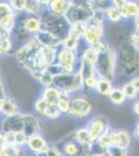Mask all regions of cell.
<instances>
[{
    "mask_svg": "<svg viewBox=\"0 0 139 156\" xmlns=\"http://www.w3.org/2000/svg\"><path fill=\"white\" fill-rule=\"evenodd\" d=\"M93 48L99 51L98 59L95 64L96 71L99 78H104L112 81L115 75V69L117 66V56L116 53L105 43H98L93 45Z\"/></svg>",
    "mask_w": 139,
    "mask_h": 156,
    "instance_id": "6da1fadb",
    "label": "cell"
},
{
    "mask_svg": "<svg viewBox=\"0 0 139 156\" xmlns=\"http://www.w3.org/2000/svg\"><path fill=\"white\" fill-rule=\"evenodd\" d=\"M139 52L130 42H125L118 48L116 53L117 66L122 74L132 76L139 69Z\"/></svg>",
    "mask_w": 139,
    "mask_h": 156,
    "instance_id": "7a4b0ae2",
    "label": "cell"
},
{
    "mask_svg": "<svg viewBox=\"0 0 139 156\" xmlns=\"http://www.w3.org/2000/svg\"><path fill=\"white\" fill-rule=\"evenodd\" d=\"M42 20V29L50 31L54 36L59 37L62 42L69 36L71 25L67 21L65 17L57 16L52 12H44L41 16Z\"/></svg>",
    "mask_w": 139,
    "mask_h": 156,
    "instance_id": "3957f363",
    "label": "cell"
},
{
    "mask_svg": "<svg viewBox=\"0 0 139 156\" xmlns=\"http://www.w3.org/2000/svg\"><path fill=\"white\" fill-rule=\"evenodd\" d=\"M52 87H56L61 93H72L79 92L84 87V82L81 73L79 71L74 73H65V74L54 76Z\"/></svg>",
    "mask_w": 139,
    "mask_h": 156,
    "instance_id": "277c9868",
    "label": "cell"
},
{
    "mask_svg": "<svg viewBox=\"0 0 139 156\" xmlns=\"http://www.w3.org/2000/svg\"><path fill=\"white\" fill-rule=\"evenodd\" d=\"M93 11H95V5H92V4L80 5V4L71 3L69 11L67 12L64 17L71 25L85 23L92 16Z\"/></svg>",
    "mask_w": 139,
    "mask_h": 156,
    "instance_id": "5b68a950",
    "label": "cell"
},
{
    "mask_svg": "<svg viewBox=\"0 0 139 156\" xmlns=\"http://www.w3.org/2000/svg\"><path fill=\"white\" fill-rule=\"evenodd\" d=\"M92 112V103L87 97L77 95L72 97L71 107L69 110L70 117L73 118H85Z\"/></svg>",
    "mask_w": 139,
    "mask_h": 156,
    "instance_id": "8992f818",
    "label": "cell"
},
{
    "mask_svg": "<svg viewBox=\"0 0 139 156\" xmlns=\"http://www.w3.org/2000/svg\"><path fill=\"white\" fill-rule=\"evenodd\" d=\"M41 46L42 45L40 44L39 41L35 37L31 39L26 45H24L22 48L19 49V51L17 53L18 62L22 67L26 68L29 71L30 68H31V64H32V60H33L34 55Z\"/></svg>",
    "mask_w": 139,
    "mask_h": 156,
    "instance_id": "52a82bcc",
    "label": "cell"
},
{
    "mask_svg": "<svg viewBox=\"0 0 139 156\" xmlns=\"http://www.w3.org/2000/svg\"><path fill=\"white\" fill-rule=\"evenodd\" d=\"M78 60L77 54L74 50L68 49L62 47L57 51V59L56 62L61 65L65 73H74L76 62Z\"/></svg>",
    "mask_w": 139,
    "mask_h": 156,
    "instance_id": "ba28073f",
    "label": "cell"
},
{
    "mask_svg": "<svg viewBox=\"0 0 139 156\" xmlns=\"http://www.w3.org/2000/svg\"><path fill=\"white\" fill-rule=\"evenodd\" d=\"M86 128L89 132L92 140L95 142V140H99V138L109 129V126H108L107 119L100 115V117H96L90 120Z\"/></svg>",
    "mask_w": 139,
    "mask_h": 156,
    "instance_id": "9c48e42d",
    "label": "cell"
},
{
    "mask_svg": "<svg viewBox=\"0 0 139 156\" xmlns=\"http://www.w3.org/2000/svg\"><path fill=\"white\" fill-rule=\"evenodd\" d=\"M15 9H12L11 3L1 2L0 3V15H1V29H5L12 31L15 25H16V15Z\"/></svg>",
    "mask_w": 139,
    "mask_h": 156,
    "instance_id": "30bf717a",
    "label": "cell"
},
{
    "mask_svg": "<svg viewBox=\"0 0 139 156\" xmlns=\"http://www.w3.org/2000/svg\"><path fill=\"white\" fill-rule=\"evenodd\" d=\"M25 115L18 112L16 115L4 117L2 121V132H20L24 130Z\"/></svg>",
    "mask_w": 139,
    "mask_h": 156,
    "instance_id": "8fae6325",
    "label": "cell"
},
{
    "mask_svg": "<svg viewBox=\"0 0 139 156\" xmlns=\"http://www.w3.org/2000/svg\"><path fill=\"white\" fill-rule=\"evenodd\" d=\"M34 37L39 41V43L42 46L45 47H49V48L58 50L60 46H64V42L59 37H57L50 31H47V30L44 29H41L37 34H35Z\"/></svg>",
    "mask_w": 139,
    "mask_h": 156,
    "instance_id": "7c38bea8",
    "label": "cell"
},
{
    "mask_svg": "<svg viewBox=\"0 0 139 156\" xmlns=\"http://www.w3.org/2000/svg\"><path fill=\"white\" fill-rule=\"evenodd\" d=\"M60 152L64 156H86V147L79 144L73 135L71 140H68L62 145Z\"/></svg>",
    "mask_w": 139,
    "mask_h": 156,
    "instance_id": "4fadbf2b",
    "label": "cell"
},
{
    "mask_svg": "<svg viewBox=\"0 0 139 156\" xmlns=\"http://www.w3.org/2000/svg\"><path fill=\"white\" fill-rule=\"evenodd\" d=\"M26 146L28 147V149L31 151V152H33V154L40 153V152H46L50 148L46 138L43 137L40 133L29 136Z\"/></svg>",
    "mask_w": 139,
    "mask_h": 156,
    "instance_id": "5bb4252c",
    "label": "cell"
},
{
    "mask_svg": "<svg viewBox=\"0 0 139 156\" xmlns=\"http://www.w3.org/2000/svg\"><path fill=\"white\" fill-rule=\"evenodd\" d=\"M24 133L27 136L37 134L41 131V123L33 115H25L24 117Z\"/></svg>",
    "mask_w": 139,
    "mask_h": 156,
    "instance_id": "9a60e30c",
    "label": "cell"
},
{
    "mask_svg": "<svg viewBox=\"0 0 139 156\" xmlns=\"http://www.w3.org/2000/svg\"><path fill=\"white\" fill-rule=\"evenodd\" d=\"M70 6H71L70 0H50L48 9L52 14L64 17L67 12L69 11Z\"/></svg>",
    "mask_w": 139,
    "mask_h": 156,
    "instance_id": "2e32d148",
    "label": "cell"
},
{
    "mask_svg": "<svg viewBox=\"0 0 139 156\" xmlns=\"http://www.w3.org/2000/svg\"><path fill=\"white\" fill-rule=\"evenodd\" d=\"M22 24H23L24 28L28 34H37L40 30L42 29V20L41 17L37 16H28L26 18L22 20Z\"/></svg>",
    "mask_w": 139,
    "mask_h": 156,
    "instance_id": "e0dca14e",
    "label": "cell"
},
{
    "mask_svg": "<svg viewBox=\"0 0 139 156\" xmlns=\"http://www.w3.org/2000/svg\"><path fill=\"white\" fill-rule=\"evenodd\" d=\"M131 144V136L126 130H114V140H113V146L128 149Z\"/></svg>",
    "mask_w": 139,
    "mask_h": 156,
    "instance_id": "ac0fdd59",
    "label": "cell"
},
{
    "mask_svg": "<svg viewBox=\"0 0 139 156\" xmlns=\"http://www.w3.org/2000/svg\"><path fill=\"white\" fill-rule=\"evenodd\" d=\"M0 112L4 117H9V115H16L19 112L17 107V104L11 98H5V99H1L0 101Z\"/></svg>",
    "mask_w": 139,
    "mask_h": 156,
    "instance_id": "d6986e66",
    "label": "cell"
},
{
    "mask_svg": "<svg viewBox=\"0 0 139 156\" xmlns=\"http://www.w3.org/2000/svg\"><path fill=\"white\" fill-rule=\"evenodd\" d=\"M42 97L44 98V99L46 100L49 104L57 105V103H58V101H59L60 97H61V92H60V90H58L56 87H45Z\"/></svg>",
    "mask_w": 139,
    "mask_h": 156,
    "instance_id": "ffe728a7",
    "label": "cell"
},
{
    "mask_svg": "<svg viewBox=\"0 0 139 156\" xmlns=\"http://www.w3.org/2000/svg\"><path fill=\"white\" fill-rule=\"evenodd\" d=\"M120 11L123 12V18H134L135 19L139 14V2L133 1V0H129L127 3L123 5Z\"/></svg>",
    "mask_w": 139,
    "mask_h": 156,
    "instance_id": "44dd1931",
    "label": "cell"
},
{
    "mask_svg": "<svg viewBox=\"0 0 139 156\" xmlns=\"http://www.w3.org/2000/svg\"><path fill=\"white\" fill-rule=\"evenodd\" d=\"M31 75L36 80H39L40 83L42 85H44L45 87H49L53 85L54 76H53L52 74H50L47 70H44V71H34L31 73Z\"/></svg>",
    "mask_w": 139,
    "mask_h": 156,
    "instance_id": "7402d4cb",
    "label": "cell"
},
{
    "mask_svg": "<svg viewBox=\"0 0 139 156\" xmlns=\"http://www.w3.org/2000/svg\"><path fill=\"white\" fill-rule=\"evenodd\" d=\"M73 135H74L75 140H77L79 144L84 146V147H86V146H88L92 142V137H90V135H89V132H88L86 127L79 128L78 130H76Z\"/></svg>",
    "mask_w": 139,
    "mask_h": 156,
    "instance_id": "603a6c76",
    "label": "cell"
},
{
    "mask_svg": "<svg viewBox=\"0 0 139 156\" xmlns=\"http://www.w3.org/2000/svg\"><path fill=\"white\" fill-rule=\"evenodd\" d=\"M108 98L115 105H123L126 102V100H127V97H126L122 87L120 89V87H113V90H111Z\"/></svg>",
    "mask_w": 139,
    "mask_h": 156,
    "instance_id": "cb8c5ba5",
    "label": "cell"
},
{
    "mask_svg": "<svg viewBox=\"0 0 139 156\" xmlns=\"http://www.w3.org/2000/svg\"><path fill=\"white\" fill-rule=\"evenodd\" d=\"M112 90H113V87H112V84H111L110 80L104 79V78H99L97 87H96V90H97L99 94L108 97Z\"/></svg>",
    "mask_w": 139,
    "mask_h": 156,
    "instance_id": "d4e9b609",
    "label": "cell"
},
{
    "mask_svg": "<svg viewBox=\"0 0 139 156\" xmlns=\"http://www.w3.org/2000/svg\"><path fill=\"white\" fill-rule=\"evenodd\" d=\"M71 100H72L71 94H68V93H61V97H60L59 101L57 103V107L59 108L61 114H64V115L69 114V110L71 107Z\"/></svg>",
    "mask_w": 139,
    "mask_h": 156,
    "instance_id": "484cf974",
    "label": "cell"
},
{
    "mask_svg": "<svg viewBox=\"0 0 139 156\" xmlns=\"http://www.w3.org/2000/svg\"><path fill=\"white\" fill-rule=\"evenodd\" d=\"M21 153V147L18 145H4L0 150V156H19Z\"/></svg>",
    "mask_w": 139,
    "mask_h": 156,
    "instance_id": "4316f807",
    "label": "cell"
},
{
    "mask_svg": "<svg viewBox=\"0 0 139 156\" xmlns=\"http://www.w3.org/2000/svg\"><path fill=\"white\" fill-rule=\"evenodd\" d=\"M113 140H114V129H110L109 128L102 136L99 138V142L103 147L108 149L111 146H113Z\"/></svg>",
    "mask_w": 139,
    "mask_h": 156,
    "instance_id": "83f0119b",
    "label": "cell"
},
{
    "mask_svg": "<svg viewBox=\"0 0 139 156\" xmlns=\"http://www.w3.org/2000/svg\"><path fill=\"white\" fill-rule=\"evenodd\" d=\"M106 15H107L108 19H109L111 22H118L123 18V12L120 11V9L115 7L114 5L109 7V9L106 11Z\"/></svg>",
    "mask_w": 139,
    "mask_h": 156,
    "instance_id": "f1b7e54d",
    "label": "cell"
},
{
    "mask_svg": "<svg viewBox=\"0 0 139 156\" xmlns=\"http://www.w3.org/2000/svg\"><path fill=\"white\" fill-rule=\"evenodd\" d=\"M122 89L123 90V93H125L127 99H130V100L136 99V97H137V95L139 93L138 90L135 89V87H134L131 81H129V82H127V83L123 84Z\"/></svg>",
    "mask_w": 139,
    "mask_h": 156,
    "instance_id": "f546056e",
    "label": "cell"
},
{
    "mask_svg": "<svg viewBox=\"0 0 139 156\" xmlns=\"http://www.w3.org/2000/svg\"><path fill=\"white\" fill-rule=\"evenodd\" d=\"M98 55H99V51L96 48H93L92 46H90L86 51H85L84 55H83L82 59L86 60V62H90V64L95 65L96 62L98 59Z\"/></svg>",
    "mask_w": 139,
    "mask_h": 156,
    "instance_id": "4dcf8cb0",
    "label": "cell"
},
{
    "mask_svg": "<svg viewBox=\"0 0 139 156\" xmlns=\"http://www.w3.org/2000/svg\"><path fill=\"white\" fill-rule=\"evenodd\" d=\"M61 115L62 114L60 112V110H59V108L57 107V105L49 104V106H48L44 115L47 118H49V119H51V120H55V119H57V118H59Z\"/></svg>",
    "mask_w": 139,
    "mask_h": 156,
    "instance_id": "1f68e13d",
    "label": "cell"
},
{
    "mask_svg": "<svg viewBox=\"0 0 139 156\" xmlns=\"http://www.w3.org/2000/svg\"><path fill=\"white\" fill-rule=\"evenodd\" d=\"M48 106H49V103H48L43 97L39 98L34 103V109L36 110V112H39V114H41L43 115L46 112Z\"/></svg>",
    "mask_w": 139,
    "mask_h": 156,
    "instance_id": "d6a6232c",
    "label": "cell"
},
{
    "mask_svg": "<svg viewBox=\"0 0 139 156\" xmlns=\"http://www.w3.org/2000/svg\"><path fill=\"white\" fill-rule=\"evenodd\" d=\"M107 153L109 156H128L127 149L117 147V146H111L107 149Z\"/></svg>",
    "mask_w": 139,
    "mask_h": 156,
    "instance_id": "836d02e7",
    "label": "cell"
},
{
    "mask_svg": "<svg viewBox=\"0 0 139 156\" xmlns=\"http://www.w3.org/2000/svg\"><path fill=\"white\" fill-rule=\"evenodd\" d=\"M12 49V41L11 37H7V39H1V42H0V51L1 53L5 54L9 53Z\"/></svg>",
    "mask_w": 139,
    "mask_h": 156,
    "instance_id": "e575fe53",
    "label": "cell"
},
{
    "mask_svg": "<svg viewBox=\"0 0 139 156\" xmlns=\"http://www.w3.org/2000/svg\"><path fill=\"white\" fill-rule=\"evenodd\" d=\"M11 5L17 12L26 11V0H11Z\"/></svg>",
    "mask_w": 139,
    "mask_h": 156,
    "instance_id": "d590c367",
    "label": "cell"
},
{
    "mask_svg": "<svg viewBox=\"0 0 139 156\" xmlns=\"http://www.w3.org/2000/svg\"><path fill=\"white\" fill-rule=\"evenodd\" d=\"M27 140H28V136L24 133V131L16 132V143L18 146L22 147V146L27 145Z\"/></svg>",
    "mask_w": 139,
    "mask_h": 156,
    "instance_id": "8d00e7d4",
    "label": "cell"
},
{
    "mask_svg": "<svg viewBox=\"0 0 139 156\" xmlns=\"http://www.w3.org/2000/svg\"><path fill=\"white\" fill-rule=\"evenodd\" d=\"M48 156H61V152L57 147H50L47 151Z\"/></svg>",
    "mask_w": 139,
    "mask_h": 156,
    "instance_id": "74e56055",
    "label": "cell"
},
{
    "mask_svg": "<svg viewBox=\"0 0 139 156\" xmlns=\"http://www.w3.org/2000/svg\"><path fill=\"white\" fill-rule=\"evenodd\" d=\"M111 1H112V5H114L115 7H118V9H122L129 0H111Z\"/></svg>",
    "mask_w": 139,
    "mask_h": 156,
    "instance_id": "f35d334b",
    "label": "cell"
},
{
    "mask_svg": "<svg viewBox=\"0 0 139 156\" xmlns=\"http://www.w3.org/2000/svg\"><path fill=\"white\" fill-rule=\"evenodd\" d=\"M131 82L133 83V85L135 87V89L139 92V76H136L134 77L132 80H131Z\"/></svg>",
    "mask_w": 139,
    "mask_h": 156,
    "instance_id": "ab89813d",
    "label": "cell"
},
{
    "mask_svg": "<svg viewBox=\"0 0 139 156\" xmlns=\"http://www.w3.org/2000/svg\"><path fill=\"white\" fill-rule=\"evenodd\" d=\"M134 26H135V31L139 32V14L137 15V17L134 19Z\"/></svg>",
    "mask_w": 139,
    "mask_h": 156,
    "instance_id": "60d3db41",
    "label": "cell"
},
{
    "mask_svg": "<svg viewBox=\"0 0 139 156\" xmlns=\"http://www.w3.org/2000/svg\"><path fill=\"white\" fill-rule=\"evenodd\" d=\"M133 110H134V112L139 117V101H136L133 104Z\"/></svg>",
    "mask_w": 139,
    "mask_h": 156,
    "instance_id": "b9f144b4",
    "label": "cell"
},
{
    "mask_svg": "<svg viewBox=\"0 0 139 156\" xmlns=\"http://www.w3.org/2000/svg\"><path fill=\"white\" fill-rule=\"evenodd\" d=\"M134 134H135V136L139 140V122L137 123V125L135 126V131H134Z\"/></svg>",
    "mask_w": 139,
    "mask_h": 156,
    "instance_id": "7bdbcfd3",
    "label": "cell"
},
{
    "mask_svg": "<svg viewBox=\"0 0 139 156\" xmlns=\"http://www.w3.org/2000/svg\"><path fill=\"white\" fill-rule=\"evenodd\" d=\"M34 156H48V154H47V151H46V152H40V153H35Z\"/></svg>",
    "mask_w": 139,
    "mask_h": 156,
    "instance_id": "ee69618b",
    "label": "cell"
},
{
    "mask_svg": "<svg viewBox=\"0 0 139 156\" xmlns=\"http://www.w3.org/2000/svg\"><path fill=\"white\" fill-rule=\"evenodd\" d=\"M92 156H109L108 153H105V154H101V155H92Z\"/></svg>",
    "mask_w": 139,
    "mask_h": 156,
    "instance_id": "f6af8a7d",
    "label": "cell"
},
{
    "mask_svg": "<svg viewBox=\"0 0 139 156\" xmlns=\"http://www.w3.org/2000/svg\"><path fill=\"white\" fill-rule=\"evenodd\" d=\"M97 1H98V0H97Z\"/></svg>",
    "mask_w": 139,
    "mask_h": 156,
    "instance_id": "bcb514c9",
    "label": "cell"
}]
</instances>
